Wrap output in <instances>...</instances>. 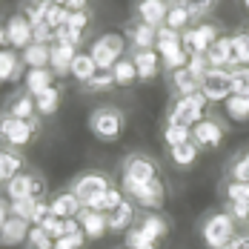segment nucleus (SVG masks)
Segmentation results:
<instances>
[{"mask_svg": "<svg viewBox=\"0 0 249 249\" xmlns=\"http://www.w3.org/2000/svg\"><path fill=\"white\" fill-rule=\"evenodd\" d=\"M200 238L209 249H229L232 241L238 238L235 235V218L229 212H215L209 215L203 226H200Z\"/></svg>", "mask_w": 249, "mask_h": 249, "instance_id": "nucleus-1", "label": "nucleus"}, {"mask_svg": "<svg viewBox=\"0 0 249 249\" xmlns=\"http://www.w3.org/2000/svg\"><path fill=\"white\" fill-rule=\"evenodd\" d=\"M89 54L95 57L100 72H112L124 60V37L121 35H103V37H98L92 43V52Z\"/></svg>", "mask_w": 249, "mask_h": 249, "instance_id": "nucleus-2", "label": "nucleus"}, {"mask_svg": "<svg viewBox=\"0 0 249 249\" xmlns=\"http://www.w3.org/2000/svg\"><path fill=\"white\" fill-rule=\"evenodd\" d=\"M89 129H92V135H98V141L112 143L124 132V115L118 109H109V106L106 109H95L89 115Z\"/></svg>", "mask_w": 249, "mask_h": 249, "instance_id": "nucleus-3", "label": "nucleus"}, {"mask_svg": "<svg viewBox=\"0 0 249 249\" xmlns=\"http://www.w3.org/2000/svg\"><path fill=\"white\" fill-rule=\"evenodd\" d=\"M109 189H112V186H109V178H106L103 172L80 175V178L75 180V186H72V192L80 198L83 209H92V206H95V200H100Z\"/></svg>", "mask_w": 249, "mask_h": 249, "instance_id": "nucleus-4", "label": "nucleus"}, {"mask_svg": "<svg viewBox=\"0 0 249 249\" xmlns=\"http://www.w3.org/2000/svg\"><path fill=\"white\" fill-rule=\"evenodd\" d=\"M200 95L206 100H212V103H218V100H229L235 95V89H232V72L229 69H209L203 80H200Z\"/></svg>", "mask_w": 249, "mask_h": 249, "instance_id": "nucleus-5", "label": "nucleus"}, {"mask_svg": "<svg viewBox=\"0 0 249 249\" xmlns=\"http://www.w3.org/2000/svg\"><path fill=\"white\" fill-rule=\"evenodd\" d=\"M124 192L132 195L141 206H146V209H160L163 200H166V189H163V183H160L158 178H155V180H146V183L126 180L124 178Z\"/></svg>", "mask_w": 249, "mask_h": 249, "instance_id": "nucleus-6", "label": "nucleus"}, {"mask_svg": "<svg viewBox=\"0 0 249 249\" xmlns=\"http://www.w3.org/2000/svg\"><path fill=\"white\" fill-rule=\"evenodd\" d=\"M206 103H209V100L203 98L200 92L198 95H189V98H180L172 106V112H169V124L195 129V126L203 121V106H206Z\"/></svg>", "mask_w": 249, "mask_h": 249, "instance_id": "nucleus-7", "label": "nucleus"}, {"mask_svg": "<svg viewBox=\"0 0 249 249\" xmlns=\"http://www.w3.org/2000/svg\"><path fill=\"white\" fill-rule=\"evenodd\" d=\"M35 129H37V121H18V118H3L0 124V135L9 146H23L35 138Z\"/></svg>", "mask_w": 249, "mask_h": 249, "instance_id": "nucleus-8", "label": "nucleus"}, {"mask_svg": "<svg viewBox=\"0 0 249 249\" xmlns=\"http://www.w3.org/2000/svg\"><path fill=\"white\" fill-rule=\"evenodd\" d=\"M180 37H183V49L189 54H206L212 49V43L218 40V29L215 26H198V29L180 32Z\"/></svg>", "mask_w": 249, "mask_h": 249, "instance_id": "nucleus-9", "label": "nucleus"}, {"mask_svg": "<svg viewBox=\"0 0 249 249\" xmlns=\"http://www.w3.org/2000/svg\"><path fill=\"white\" fill-rule=\"evenodd\" d=\"M3 43H12V46H18V49H29V46L35 43V26L29 23L23 15H15V18L6 23Z\"/></svg>", "mask_w": 249, "mask_h": 249, "instance_id": "nucleus-10", "label": "nucleus"}, {"mask_svg": "<svg viewBox=\"0 0 249 249\" xmlns=\"http://www.w3.org/2000/svg\"><path fill=\"white\" fill-rule=\"evenodd\" d=\"M124 178L126 180L146 183V180H155L158 178V166H155V160L146 158V155H129L126 163H124Z\"/></svg>", "mask_w": 249, "mask_h": 249, "instance_id": "nucleus-11", "label": "nucleus"}, {"mask_svg": "<svg viewBox=\"0 0 249 249\" xmlns=\"http://www.w3.org/2000/svg\"><path fill=\"white\" fill-rule=\"evenodd\" d=\"M29 232H32V224H26V221L15 218V215H6V209H3V221H0V241H3V247L23 244L29 238Z\"/></svg>", "mask_w": 249, "mask_h": 249, "instance_id": "nucleus-12", "label": "nucleus"}, {"mask_svg": "<svg viewBox=\"0 0 249 249\" xmlns=\"http://www.w3.org/2000/svg\"><path fill=\"white\" fill-rule=\"evenodd\" d=\"M192 141H195L198 146L215 149V146H221V141H224V126L218 124L215 118H203V121L192 129Z\"/></svg>", "mask_w": 249, "mask_h": 249, "instance_id": "nucleus-13", "label": "nucleus"}, {"mask_svg": "<svg viewBox=\"0 0 249 249\" xmlns=\"http://www.w3.org/2000/svg\"><path fill=\"white\" fill-rule=\"evenodd\" d=\"M166 15H169V6L163 0H141L138 3V18H141V23H146V26L160 29L166 23Z\"/></svg>", "mask_w": 249, "mask_h": 249, "instance_id": "nucleus-14", "label": "nucleus"}, {"mask_svg": "<svg viewBox=\"0 0 249 249\" xmlns=\"http://www.w3.org/2000/svg\"><path fill=\"white\" fill-rule=\"evenodd\" d=\"M52 212H54L57 218H63V221H72V218H80L83 203H80V198L69 189V192H60V195L52 198Z\"/></svg>", "mask_w": 249, "mask_h": 249, "instance_id": "nucleus-15", "label": "nucleus"}, {"mask_svg": "<svg viewBox=\"0 0 249 249\" xmlns=\"http://www.w3.org/2000/svg\"><path fill=\"white\" fill-rule=\"evenodd\" d=\"M77 221H80V226H83L86 238H92V241H98V238H103V235L109 232V218H106V212H95V209H83Z\"/></svg>", "mask_w": 249, "mask_h": 249, "instance_id": "nucleus-16", "label": "nucleus"}, {"mask_svg": "<svg viewBox=\"0 0 249 249\" xmlns=\"http://www.w3.org/2000/svg\"><path fill=\"white\" fill-rule=\"evenodd\" d=\"M35 112H37V100L29 92H20L9 100V109H6V118H18V121H35Z\"/></svg>", "mask_w": 249, "mask_h": 249, "instance_id": "nucleus-17", "label": "nucleus"}, {"mask_svg": "<svg viewBox=\"0 0 249 249\" xmlns=\"http://www.w3.org/2000/svg\"><path fill=\"white\" fill-rule=\"evenodd\" d=\"M75 57H77V46L54 43V46H52V72H54V75H72Z\"/></svg>", "mask_w": 249, "mask_h": 249, "instance_id": "nucleus-18", "label": "nucleus"}, {"mask_svg": "<svg viewBox=\"0 0 249 249\" xmlns=\"http://www.w3.org/2000/svg\"><path fill=\"white\" fill-rule=\"evenodd\" d=\"M206 57H209V63H212L215 69L238 66V63H235V49H232V37H218V40L212 43V49L206 52Z\"/></svg>", "mask_w": 249, "mask_h": 249, "instance_id": "nucleus-19", "label": "nucleus"}, {"mask_svg": "<svg viewBox=\"0 0 249 249\" xmlns=\"http://www.w3.org/2000/svg\"><path fill=\"white\" fill-rule=\"evenodd\" d=\"M135 66H138V75L141 80H152V77L158 75V69H160V52L158 49H138L135 52Z\"/></svg>", "mask_w": 249, "mask_h": 249, "instance_id": "nucleus-20", "label": "nucleus"}, {"mask_svg": "<svg viewBox=\"0 0 249 249\" xmlns=\"http://www.w3.org/2000/svg\"><path fill=\"white\" fill-rule=\"evenodd\" d=\"M35 180H37V175H32V172H20L15 180H9V183H6V195H9V200L35 198Z\"/></svg>", "mask_w": 249, "mask_h": 249, "instance_id": "nucleus-21", "label": "nucleus"}, {"mask_svg": "<svg viewBox=\"0 0 249 249\" xmlns=\"http://www.w3.org/2000/svg\"><path fill=\"white\" fill-rule=\"evenodd\" d=\"M106 218H109V232H129L132 221H135V206L129 200H124L118 209L106 212Z\"/></svg>", "mask_w": 249, "mask_h": 249, "instance_id": "nucleus-22", "label": "nucleus"}, {"mask_svg": "<svg viewBox=\"0 0 249 249\" xmlns=\"http://www.w3.org/2000/svg\"><path fill=\"white\" fill-rule=\"evenodd\" d=\"M20 169H23V155L18 149H3V155H0V180L3 183L15 180L20 175Z\"/></svg>", "mask_w": 249, "mask_h": 249, "instance_id": "nucleus-23", "label": "nucleus"}, {"mask_svg": "<svg viewBox=\"0 0 249 249\" xmlns=\"http://www.w3.org/2000/svg\"><path fill=\"white\" fill-rule=\"evenodd\" d=\"M23 63L32 69H49L52 66V46L46 43H32L29 49H23Z\"/></svg>", "mask_w": 249, "mask_h": 249, "instance_id": "nucleus-24", "label": "nucleus"}, {"mask_svg": "<svg viewBox=\"0 0 249 249\" xmlns=\"http://www.w3.org/2000/svg\"><path fill=\"white\" fill-rule=\"evenodd\" d=\"M52 77L54 72L52 69H29V75H26V89H29V95H43L46 89H52L54 83H52Z\"/></svg>", "mask_w": 249, "mask_h": 249, "instance_id": "nucleus-25", "label": "nucleus"}, {"mask_svg": "<svg viewBox=\"0 0 249 249\" xmlns=\"http://www.w3.org/2000/svg\"><path fill=\"white\" fill-rule=\"evenodd\" d=\"M180 49H183L180 32H175L169 26H160V29H158V52H160V57H166V54H172V52H180Z\"/></svg>", "mask_w": 249, "mask_h": 249, "instance_id": "nucleus-26", "label": "nucleus"}, {"mask_svg": "<svg viewBox=\"0 0 249 249\" xmlns=\"http://www.w3.org/2000/svg\"><path fill=\"white\" fill-rule=\"evenodd\" d=\"M98 72H100V69H98V63H95V57H92V54L77 52L75 63H72V75H75V80H80V83L86 86V83L98 75Z\"/></svg>", "mask_w": 249, "mask_h": 249, "instance_id": "nucleus-27", "label": "nucleus"}, {"mask_svg": "<svg viewBox=\"0 0 249 249\" xmlns=\"http://www.w3.org/2000/svg\"><path fill=\"white\" fill-rule=\"evenodd\" d=\"M172 86L178 89V95L180 98H189V95H198L200 92V80L189 69H178L172 72Z\"/></svg>", "mask_w": 249, "mask_h": 249, "instance_id": "nucleus-28", "label": "nucleus"}, {"mask_svg": "<svg viewBox=\"0 0 249 249\" xmlns=\"http://www.w3.org/2000/svg\"><path fill=\"white\" fill-rule=\"evenodd\" d=\"M138 229L149 238L152 244H158L160 238H166V232H169V226H166V221L160 218V215H146L141 224H138Z\"/></svg>", "mask_w": 249, "mask_h": 249, "instance_id": "nucleus-29", "label": "nucleus"}, {"mask_svg": "<svg viewBox=\"0 0 249 249\" xmlns=\"http://www.w3.org/2000/svg\"><path fill=\"white\" fill-rule=\"evenodd\" d=\"M20 77V57L15 54L12 49L0 52V80H18Z\"/></svg>", "mask_w": 249, "mask_h": 249, "instance_id": "nucleus-30", "label": "nucleus"}, {"mask_svg": "<svg viewBox=\"0 0 249 249\" xmlns=\"http://www.w3.org/2000/svg\"><path fill=\"white\" fill-rule=\"evenodd\" d=\"M132 43L138 49H158V29L146 23H138L132 29Z\"/></svg>", "mask_w": 249, "mask_h": 249, "instance_id": "nucleus-31", "label": "nucleus"}, {"mask_svg": "<svg viewBox=\"0 0 249 249\" xmlns=\"http://www.w3.org/2000/svg\"><path fill=\"white\" fill-rule=\"evenodd\" d=\"M169 158H172L175 166H192L198 160V143L189 141V143H180V146H172L169 149Z\"/></svg>", "mask_w": 249, "mask_h": 249, "instance_id": "nucleus-32", "label": "nucleus"}, {"mask_svg": "<svg viewBox=\"0 0 249 249\" xmlns=\"http://www.w3.org/2000/svg\"><path fill=\"white\" fill-rule=\"evenodd\" d=\"M37 206H40V200H35V198H26V200H12V203H9V215L20 218V221H26V224H35Z\"/></svg>", "mask_w": 249, "mask_h": 249, "instance_id": "nucleus-33", "label": "nucleus"}, {"mask_svg": "<svg viewBox=\"0 0 249 249\" xmlns=\"http://www.w3.org/2000/svg\"><path fill=\"white\" fill-rule=\"evenodd\" d=\"M189 20H192V12L175 0L172 6H169V15H166V23L163 26H169V29H175V32H180V29L186 32V23H189Z\"/></svg>", "mask_w": 249, "mask_h": 249, "instance_id": "nucleus-34", "label": "nucleus"}, {"mask_svg": "<svg viewBox=\"0 0 249 249\" xmlns=\"http://www.w3.org/2000/svg\"><path fill=\"white\" fill-rule=\"evenodd\" d=\"M163 141H166L169 149H172V146H180V143H189V141H192V129H189V126H178V124H166Z\"/></svg>", "mask_w": 249, "mask_h": 249, "instance_id": "nucleus-35", "label": "nucleus"}, {"mask_svg": "<svg viewBox=\"0 0 249 249\" xmlns=\"http://www.w3.org/2000/svg\"><path fill=\"white\" fill-rule=\"evenodd\" d=\"M35 100H37V112H40V115H54L57 106H60V89L52 86V89H46L43 95H37Z\"/></svg>", "mask_w": 249, "mask_h": 249, "instance_id": "nucleus-36", "label": "nucleus"}, {"mask_svg": "<svg viewBox=\"0 0 249 249\" xmlns=\"http://www.w3.org/2000/svg\"><path fill=\"white\" fill-rule=\"evenodd\" d=\"M226 115L232 121H249V98L244 95H232L226 100Z\"/></svg>", "mask_w": 249, "mask_h": 249, "instance_id": "nucleus-37", "label": "nucleus"}, {"mask_svg": "<svg viewBox=\"0 0 249 249\" xmlns=\"http://www.w3.org/2000/svg\"><path fill=\"white\" fill-rule=\"evenodd\" d=\"M112 75H115V80L121 83V86H129L132 80H138V66H135V60H121L115 69H112Z\"/></svg>", "mask_w": 249, "mask_h": 249, "instance_id": "nucleus-38", "label": "nucleus"}, {"mask_svg": "<svg viewBox=\"0 0 249 249\" xmlns=\"http://www.w3.org/2000/svg\"><path fill=\"white\" fill-rule=\"evenodd\" d=\"M232 49H235V63L238 66H249V35L247 32L232 37Z\"/></svg>", "mask_w": 249, "mask_h": 249, "instance_id": "nucleus-39", "label": "nucleus"}, {"mask_svg": "<svg viewBox=\"0 0 249 249\" xmlns=\"http://www.w3.org/2000/svg\"><path fill=\"white\" fill-rule=\"evenodd\" d=\"M29 244H32L35 249H54V238H52L43 226H32V232H29Z\"/></svg>", "mask_w": 249, "mask_h": 249, "instance_id": "nucleus-40", "label": "nucleus"}, {"mask_svg": "<svg viewBox=\"0 0 249 249\" xmlns=\"http://www.w3.org/2000/svg\"><path fill=\"white\" fill-rule=\"evenodd\" d=\"M232 89H235V95L249 98V66L232 69Z\"/></svg>", "mask_w": 249, "mask_h": 249, "instance_id": "nucleus-41", "label": "nucleus"}, {"mask_svg": "<svg viewBox=\"0 0 249 249\" xmlns=\"http://www.w3.org/2000/svg\"><path fill=\"white\" fill-rule=\"evenodd\" d=\"M180 6H186L189 12H192V18H200V15H209L215 6H218V0H178Z\"/></svg>", "mask_w": 249, "mask_h": 249, "instance_id": "nucleus-42", "label": "nucleus"}, {"mask_svg": "<svg viewBox=\"0 0 249 249\" xmlns=\"http://www.w3.org/2000/svg\"><path fill=\"white\" fill-rule=\"evenodd\" d=\"M115 83H118V80H115L112 72H98V75L86 83V89H92V92H106V89H112Z\"/></svg>", "mask_w": 249, "mask_h": 249, "instance_id": "nucleus-43", "label": "nucleus"}, {"mask_svg": "<svg viewBox=\"0 0 249 249\" xmlns=\"http://www.w3.org/2000/svg\"><path fill=\"white\" fill-rule=\"evenodd\" d=\"M226 198L249 203V183L247 180H229V186H226Z\"/></svg>", "mask_w": 249, "mask_h": 249, "instance_id": "nucleus-44", "label": "nucleus"}, {"mask_svg": "<svg viewBox=\"0 0 249 249\" xmlns=\"http://www.w3.org/2000/svg\"><path fill=\"white\" fill-rule=\"evenodd\" d=\"M126 247H129V249H149V247H155V244H152L149 238L138 229V226H132V229L126 232Z\"/></svg>", "mask_w": 249, "mask_h": 249, "instance_id": "nucleus-45", "label": "nucleus"}, {"mask_svg": "<svg viewBox=\"0 0 249 249\" xmlns=\"http://www.w3.org/2000/svg\"><path fill=\"white\" fill-rule=\"evenodd\" d=\"M186 69H189L192 75L198 77V80H203V75H206V72L212 69V63H209V57H206V54H192V57H189V66H186Z\"/></svg>", "mask_w": 249, "mask_h": 249, "instance_id": "nucleus-46", "label": "nucleus"}, {"mask_svg": "<svg viewBox=\"0 0 249 249\" xmlns=\"http://www.w3.org/2000/svg\"><path fill=\"white\" fill-rule=\"evenodd\" d=\"M54 40H57V43L77 46V43L83 40V32H80V29H72V26H60V29H57V35H54Z\"/></svg>", "mask_w": 249, "mask_h": 249, "instance_id": "nucleus-47", "label": "nucleus"}, {"mask_svg": "<svg viewBox=\"0 0 249 249\" xmlns=\"http://www.w3.org/2000/svg\"><path fill=\"white\" fill-rule=\"evenodd\" d=\"M232 180H247L249 183V152H244V155L232 163Z\"/></svg>", "mask_w": 249, "mask_h": 249, "instance_id": "nucleus-48", "label": "nucleus"}, {"mask_svg": "<svg viewBox=\"0 0 249 249\" xmlns=\"http://www.w3.org/2000/svg\"><path fill=\"white\" fill-rule=\"evenodd\" d=\"M54 35H57V29H52L49 23L35 26V43H46V46H49V40H54Z\"/></svg>", "mask_w": 249, "mask_h": 249, "instance_id": "nucleus-49", "label": "nucleus"}, {"mask_svg": "<svg viewBox=\"0 0 249 249\" xmlns=\"http://www.w3.org/2000/svg\"><path fill=\"white\" fill-rule=\"evenodd\" d=\"M229 215L235 221H247L249 224V203H244V200H229Z\"/></svg>", "mask_w": 249, "mask_h": 249, "instance_id": "nucleus-50", "label": "nucleus"}, {"mask_svg": "<svg viewBox=\"0 0 249 249\" xmlns=\"http://www.w3.org/2000/svg\"><path fill=\"white\" fill-rule=\"evenodd\" d=\"M83 238H86V232H80V235H66V238L54 241V249H80Z\"/></svg>", "mask_w": 249, "mask_h": 249, "instance_id": "nucleus-51", "label": "nucleus"}, {"mask_svg": "<svg viewBox=\"0 0 249 249\" xmlns=\"http://www.w3.org/2000/svg\"><path fill=\"white\" fill-rule=\"evenodd\" d=\"M66 26L86 32V26H89V15H86V12H72V18H69V23H66Z\"/></svg>", "mask_w": 249, "mask_h": 249, "instance_id": "nucleus-52", "label": "nucleus"}, {"mask_svg": "<svg viewBox=\"0 0 249 249\" xmlns=\"http://www.w3.org/2000/svg\"><path fill=\"white\" fill-rule=\"evenodd\" d=\"M69 12H86V0H66L63 3Z\"/></svg>", "mask_w": 249, "mask_h": 249, "instance_id": "nucleus-53", "label": "nucleus"}, {"mask_svg": "<svg viewBox=\"0 0 249 249\" xmlns=\"http://www.w3.org/2000/svg\"><path fill=\"white\" fill-rule=\"evenodd\" d=\"M229 249H249V235H238L235 241H232V247Z\"/></svg>", "mask_w": 249, "mask_h": 249, "instance_id": "nucleus-54", "label": "nucleus"}, {"mask_svg": "<svg viewBox=\"0 0 249 249\" xmlns=\"http://www.w3.org/2000/svg\"><path fill=\"white\" fill-rule=\"evenodd\" d=\"M244 6H247V9H249V0H244Z\"/></svg>", "mask_w": 249, "mask_h": 249, "instance_id": "nucleus-55", "label": "nucleus"}, {"mask_svg": "<svg viewBox=\"0 0 249 249\" xmlns=\"http://www.w3.org/2000/svg\"><path fill=\"white\" fill-rule=\"evenodd\" d=\"M247 35H249V29H247Z\"/></svg>", "mask_w": 249, "mask_h": 249, "instance_id": "nucleus-56", "label": "nucleus"}, {"mask_svg": "<svg viewBox=\"0 0 249 249\" xmlns=\"http://www.w3.org/2000/svg\"><path fill=\"white\" fill-rule=\"evenodd\" d=\"M149 249H155V247H149Z\"/></svg>", "mask_w": 249, "mask_h": 249, "instance_id": "nucleus-57", "label": "nucleus"}]
</instances>
